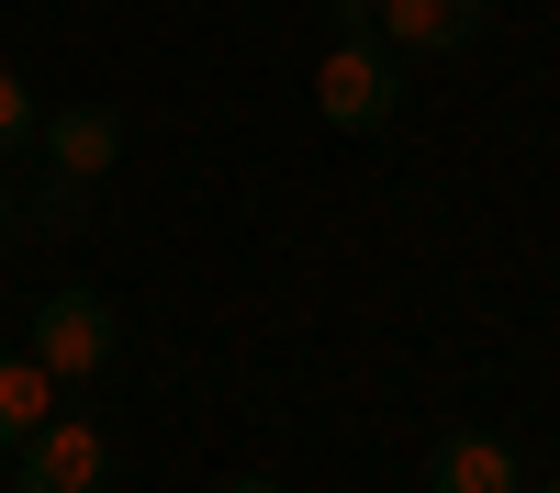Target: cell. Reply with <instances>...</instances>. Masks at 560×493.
Listing matches in <instances>:
<instances>
[{"label":"cell","mask_w":560,"mask_h":493,"mask_svg":"<svg viewBox=\"0 0 560 493\" xmlns=\"http://www.w3.org/2000/svg\"><path fill=\"white\" fill-rule=\"evenodd\" d=\"M113 460H102V437H90L79 415H45L23 448H12V493H102Z\"/></svg>","instance_id":"cell-3"},{"label":"cell","mask_w":560,"mask_h":493,"mask_svg":"<svg viewBox=\"0 0 560 493\" xmlns=\"http://www.w3.org/2000/svg\"><path fill=\"white\" fill-rule=\"evenodd\" d=\"M224 493H292V482H269V471H236V482H224Z\"/></svg>","instance_id":"cell-10"},{"label":"cell","mask_w":560,"mask_h":493,"mask_svg":"<svg viewBox=\"0 0 560 493\" xmlns=\"http://www.w3.org/2000/svg\"><path fill=\"white\" fill-rule=\"evenodd\" d=\"M34 134H45V168H68V179H102V168L124 157V113H102V102H79V113H45Z\"/></svg>","instance_id":"cell-6"},{"label":"cell","mask_w":560,"mask_h":493,"mask_svg":"<svg viewBox=\"0 0 560 493\" xmlns=\"http://www.w3.org/2000/svg\"><path fill=\"white\" fill-rule=\"evenodd\" d=\"M314 113L337 124V134H382V124L404 113V57H393V45H370V34L325 45V68H314Z\"/></svg>","instance_id":"cell-1"},{"label":"cell","mask_w":560,"mask_h":493,"mask_svg":"<svg viewBox=\"0 0 560 493\" xmlns=\"http://www.w3.org/2000/svg\"><path fill=\"white\" fill-rule=\"evenodd\" d=\"M538 493H560V482H538Z\"/></svg>","instance_id":"cell-12"},{"label":"cell","mask_w":560,"mask_h":493,"mask_svg":"<svg viewBox=\"0 0 560 493\" xmlns=\"http://www.w3.org/2000/svg\"><path fill=\"white\" fill-rule=\"evenodd\" d=\"M370 23H382L393 57H459L493 23V0H370Z\"/></svg>","instance_id":"cell-4"},{"label":"cell","mask_w":560,"mask_h":493,"mask_svg":"<svg viewBox=\"0 0 560 493\" xmlns=\"http://www.w3.org/2000/svg\"><path fill=\"white\" fill-rule=\"evenodd\" d=\"M34 359L57 371V392H68V382H102V371H113V303L79 292V281L45 292V303H34Z\"/></svg>","instance_id":"cell-2"},{"label":"cell","mask_w":560,"mask_h":493,"mask_svg":"<svg viewBox=\"0 0 560 493\" xmlns=\"http://www.w3.org/2000/svg\"><path fill=\"white\" fill-rule=\"evenodd\" d=\"M34 124H45V113H34V90H23L12 68H0V157H12V146H23V134H34Z\"/></svg>","instance_id":"cell-9"},{"label":"cell","mask_w":560,"mask_h":493,"mask_svg":"<svg viewBox=\"0 0 560 493\" xmlns=\"http://www.w3.org/2000/svg\"><path fill=\"white\" fill-rule=\"evenodd\" d=\"M12 224H23V213H12V191H0V236H12Z\"/></svg>","instance_id":"cell-11"},{"label":"cell","mask_w":560,"mask_h":493,"mask_svg":"<svg viewBox=\"0 0 560 493\" xmlns=\"http://www.w3.org/2000/svg\"><path fill=\"white\" fill-rule=\"evenodd\" d=\"M427 471H438V493H527V460H516L493 426H448Z\"/></svg>","instance_id":"cell-5"},{"label":"cell","mask_w":560,"mask_h":493,"mask_svg":"<svg viewBox=\"0 0 560 493\" xmlns=\"http://www.w3.org/2000/svg\"><path fill=\"white\" fill-rule=\"evenodd\" d=\"M45 415H57V371H45L34 348H23V359L0 348V448H23V437H34Z\"/></svg>","instance_id":"cell-7"},{"label":"cell","mask_w":560,"mask_h":493,"mask_svg":"<svg viewBox=\"0 0 560 493\" xmlns=\"http://www.w3.org/2000/svg\"><path fill=\"white\" fill-rule=\"evenodd\" d=\"M23 213H34V224H79V213H90V179H68V168H45L34 191H23Z\"/></svg>","instance_id":"cell-8"}]
</instances>
